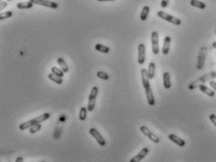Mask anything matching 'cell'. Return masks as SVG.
<instances>
[{"instance_id": "2e32d148", "label": "cell", "mask_w": 216, "mask_h": 162, "mask_svg": "<svg viewBox=\"0 0 216 162\" xmlns=\"http://www.w3.org/2000/svg\"><path fill=\"white\" fill-rule=\"evenodd\" d=\"M163 87L165 89H170L171 81H170V75L168 72H164L163 74Z\"/></svg>"}, {"instance_id": "5bb4252c", "label": "cell", "mask_w": 216, "mask_h": 162, "mask_svg": "<svg viewBox=\"0 0 216 162\" xmlns=\"http://www.w3.org/2000/svg\"><path fill=\"white\" fill-rule=\"evenodd\" d=\"M145 92H146V97H147L149 105L154 106L155 105V99H154V96H153V92L151 90V87H149L148 89H146Z\"/></svg>"}, {"instance_id": "ac0fdd59", "label": "cell", "mask_w": 216, "mask_h": 162, "mask_svg": "<svg viewBox=\"0 0 216 162\" xmlns=\"http://www.w3.org/2000/svg\"><path fill=\"white\" fill-rule=\"evenodd\" d=\"M33 3L31 1H27V2H20L16 5V8L19 10H28L31 9L33 7Z\"/></svg>"}, {"instance_id": "f35d334b", "label": "cell", "mask_w": 216, "mask_h": 162, "mask_svg": "<svg viewBox=\"0 0 216 162\" xmlns=\"http://www.w3.org/2000/svg\"><path fill=\"white\" fill-rule=\"evenodd\" d=\"M39 162H45V161H39Z\"/></svg>"}, {"instance_id": "83f0119b", "label": "cell", "mask_w": 216, "mask_h": 162, "mask_svg": "<svg viewBox=\"0 0 216 162\" xmlns=\"http://www.w3.org/2000/svg\"><path fill=\"white\" fill-rule=\"evenodd\" d=\"M40 129H41L40 124H35L29 129V132H30V134H34V133L38 132L39 130H40Z\"/></svg>"}, {"instance_id": "f1b7e54d", "label": "cell", "mask_w": 216, "mask_h": 162, "mask_svg": "<svg viewBox=\"0 0 216 162\" xmlns=\"http://www.w3.org/2000/svg\"><path fill=\"white\" fill-rule=\"evenodd\" d=\"M12 11H5V12H1V14H0V20L3 21V20H6L8 18H11L12 16Z\"/></svg>"}, {"instance_id": "d6a6232c", "label": "cell", "mask_w": 216, "mask_h": 162, "mask_svg": "<svg viewBox=\"0 0 216 162\" xmlns=\"http://www.w3.org/2000/svg\"><path fill=\"white\" fill-rule=\"evenodd\" d=\"M209 86L216 92V82H213V81L211 80V81H209Z\"/></svg>"}, {"instance_id": "8d00e7d4", "label": "cell", "mask_w": 216, "mask_h": 162, "mask_svg": "<svg viewBox=\"0 0 216 162\" xmlns=\"http://www.w3.org/2000/svg\"><path fill=\"white\" fill-rule=\"evenodd\" d=\"M212 47H213V48H215V49H216V42H213V43H212Z\"/></svg>"}, {"instance_id": "d6986e66", "label": "cell", "mask_w": 216, "mask_h": 162, "mask_svg": "<svg viewBox=\"0 0 216 162\" xmlns=\"http://www.w3.org/2000/svg\"><path fill=\"white\" fill-rule=\"evenodd\" d=\"M57 64L59 65L60 68L63 70V72H64V73L69 72V67H68L67 63L65 62V60H64L62 57H58V58H57Z\"/></svg>"}, {"instance_id": "d590c367", "label": "cell", "mask_w": 216, "mask_h": 162, "mask_svg": "<svg viewBox=\"0 0 216 162\" xmlns=\"http://www.w3.org/2000/svg\"><path fill=\"white\" fill-rule=\"evenodd\" d=\"M99 2H110V1H115V0H97Z\"/></svg>"}, {"instance_id": "1f68e13d", "label": "cell", "mask_w": 216, "mask_h": 162, "mask_svg": "<svg viewBox=\"0 0 216 162\" xmlns=\"http://www.w3.org/2000/svg\"><path fill=\"white\" fill-rule=\"evenodd\" d=\"M8 6V1H1V4H0V11H3L4 9H6Z\"/></svg>"}, {"instance_id": "8fae6325", "label": "cell", "mask_w": 216, "mask_h": 162, "mask_svg": "<svg viewBox=\"0 0 216 162\" xmlns=\"http://www.w3.org/2000/svg\"><path fill=\"white\" fill-rule=\"evenodd\" d=\"M149 148L148 147H144L136 156H134L131 160H130V162H140L142 159H144L147 155L149 154Z\"/></svg>"}, {"instance_id": "ffe728a7", "label": "cell", "mask_w": 216, "mask_h": 162, "mask_svg": "<svg viewBox=\"0 0 216 162\" xmlns=\"http://www.w3.org/2000/svg\"><path fill=\"white\" fill-rule=\"evenodd\" d=\"M48 78L51 81H53L54 83H56L57 85H62V83H63L62 78L59 77V76H57V75H56V74H54L53 72H51V73L48 74Z\"/></svg>"}, {"instance_id": "ab89813d", "label": "cell", "mask_w": 216, "mask_h": 162, "mask_svg": "<svg viewBox=\"0 0 216 162\" xmlns=\"http://www.w3.org/2000/svg\"><path fill=\"white\" fill-rule=\"evenodd\" d=\"M215 34H216V30H215Z\"/></svg>"}, {"instance_id": "d4e9b609", "label": "cell", "mask_w": 216, "mask_h": 162, "mask_svg": "<svg viewBox=\"0 0 216 162\" xmlns=\"http://www.w3.org/2000/svg\"><path fill=\"white\" fill-rule=\"evenodd\" d=\"M148 73L149 79H153L155 76V64L153 62H150L149 64V68H148Z\"/></svg>"}, {"instance_id": "6da1fadb", "label": "cell", "mask_w": 216, "mask_h": 162, "mask_svg": "<svg viewBox=\"0 0 216 162\" xmlns=\"http://www.w3.org/2000/svg\"><path fill=\"white\" fill-rule=\"evenodd\" d=\"M216 78V71H213V72H210V73H208L202 77H200L199 79L195 80V82H193L190 85H189V89L190 90H194L195 89L196 87H199L201 85H204L206 82H209V81H211L212 79Z\"/></svg>"}, {"instance_id": "e575fe53", "label": "cell", "mask_w": 216, "mask_h": 162, "mask_svg": "<svg viewBox=\"0 0 216 162\" xmlns=\"http://www.w3.org/2000/svg\"><path fill=\"white\" fill-rule=\"evenodd\" d=\"M15 162H24V157L23 156H18L15 160Z\"/></svg>"}, {"instance_id": "7c38bea8", "label": "cell", "mask_w": 216, "mask_h": 162, "mask_svg": "<svg viewBox=\"0 0 216 162\" xmlns=\"http://www.w3.org/2000/svg\"><path fill=\"white\" fill-rule=\"evenodd\" d=\"M168 139L171 141V142H173L174 143H176L178 146H180V147H183L184 145H185V141L184 140H182V138H180L179 136H177V135H175V134H169L168 135Z\"/></svg>"}, {"instance_id": "9c48e42d", "label": "cell", "mask_w": 216, "mask_h": 162, "mask_svg": "<svg viewBox=\"0 0 216 162\" xmlns=\"http://www.w3.org/2000/svg\"><path fill=\"white\" fill-rule=\"evenodd\" d=\"M137 61H138L139 65H143L146 61V47H145V44H143V43H140L138 45Z\"/></svg>"}, {"instance_id": "5b68a950", "label": "cell", "mask_w": 216, "mask_h": 162, "mask_svg": "<svg viewBox=\"0 0 216 162\" xmlns=\"http://www.w3.org/2000/svg\"><path fill=\"white\" fill-rule=\"evenodd\" d=\"M140 131H141L145 136H147L151 142H153L154 143H159V142H160V138H159L157 135H155L153 132H151V131L149 130V129H148L146 126H141V127H140Z\"/></svg>"}, {"instance_id": "4fadbf2b", "label": "cell", "mask_w": 216, "mask_h": 162, "mask_svg": "<svg viewBox=\"0 0 216 162\" xmlns=\"http://www.w3.org/2000/svg\"><path fill=\"white\" fill-rule=\"evenodd\" d=\"M170 43H171V37L169 36H166L163 39V45L162 49V53L163 55H168L170 49Z\"/></svg>"}, {"instance_id": "e0dca14e", "label": "cell", "mask_w": 216, "mask_h": 162, "mask_svg": "<svg viewBox=\"0 0 216 162\" xmlns=\"http://www.w3.org/2000/svg\"><path fill=\"white\" fill-rule=\"evenodd\" d=\"M50 115H51V114H50L49 112H45V113H43V114H41V115H39V116L34 118V121H35L36 124H40V123H42V122H44V121H46L47 119H49V118H50Z\"/></svg>"}, {"instance_id": "44dd1931", "label": "cell", "mask_w": 216, "mask_h": 162, "mask_svg": "<svg viewBox=\"0 0 216 162\" xmlns=\"http://www.w3.org/2000/svg\"><path fill=\"white\" fill-rule=\"evenodd\" d=\"M95 50L100 52V53H103V54H108L110 52V48L108 46L101 44V43H98L95 45Z\"/></svg>"}, {"instance_id": "9a60e30c", "label": "cell", "mask_w": 216, "mask_h": 162, "mask_svg": "<svg viewBox=\"0 0 216 162\" xmlns=\"http://www.w3.org/2000/svg\"><path fill=\"white\" fill-rule=\"evenodd\" d=\"M198 88H199V90H200L202 93L206 94L207 96H209V97H210V98H212V97H214V96H215L214 90H213V89L209 88V87H208L207 85H201Z\"/></svg>"}, {"instance_id": "30bf717a", "label": "cell", "mask_w": 216, "mask_h": 162, "mask_svg": "<svg viewBox=\"0 0 216 162\" xmlns=\"http://www.w3.org/2000/svg\"><path fill=\"white\" fill-rule=\"evenodd\" d=\"M141 78H142V85L144 89H148L149 87H150L149 85V73L148 70L146 68H142L141 69Z\"/></svg>"}, {"instance_id": "7402d4cb", "label": "cell", "mask_w": 216, "mask_h": 162, "mask_svg": "<svg viewBox=\"0 0 216 162\" xmlns=\"http://www.w3.org/2000/svg\"><path fill=\"white\" fill-rule=\"evenodd\" d=\"M36 123H35V121H34V119H32V120H29V121H27V122H25V123H22L20 126H19V129L20 130H25V129H30L33 125H35Z\"/></svg>"}, {"instance_id": "7a4b0ae2", "label": "cell", "mask_w": 216, "mask_h": 162, "mask_svg": "<svg viewBox=\"0 0 216 162\" xmlns=\"http://www.w3.org/2000/svg\"><path fill=\"white\" fill-rule=\"evenodd\" d=\"M157 15H158L161 19L165 20L166 22H169V23H171V24H175V25H181V24H182L181 19H179V18H177V17H174V16H172V15H170V14H167V13L164 12V11H160L157 12Z\"/></svg>"}, {"instance_id": "603a6c76", "label": "cell", "mask_w": 216, "mask_h": 162, "mask_svg": "<svg viewBox=\"0 0 216 162\" xmlns=\"http://www.w3.org/2000/svg\"><path fill=\"white\" fill-rule=\"evenodd\" d=\"M190 4H191V6L195 7V8L200 9V10H205L206 9V4L204 2H202V1H199V0H191Z\"/></svg>"}, {"instance_id": "8992f818", "label": "cell", "mask_w": 216, "mask_h": 162, "mask_svg": "<svg viewBox=\"0 0 216 162\" xmlns=\"http://www.w3.org/2000/svg\"><path fill=\"white\" fill-rule=\"evenodd\" d=\"M33 4H37V5H40L46 8H50V9H57L58 8V4L54 2V1H50V0H29Z\"/></svg>"}, {"instance_id": "f546056e", "label": "cell", "mask_w": 216, "mask_h": 162, "mask_svg": "<svg viewBox=\"0 0 216 162\" xmlns=\"http://www.w3.org/2000/svg\"><path fill=\"white\" fill-rule=\"evenodd\" d=\"M97 77L102 79V80H104V81H107L109 79V75L103 71H98L97 72Z\"/></svg>"}, {"instance_id": "484cf974", "label": "cell", "mask_w": 216, "mask_h": 162, "mask_svg": "<svg viewBox=\"0 0 216 162\" xmlns=\"http://www.w3.org/2000/svg\"><path fill=\"white\" fill-rule=\"evenodd\" d=\"M88 108H85V107H82L80 109V112H79V119L81 121H85L86 119V115H88Z\"/></svg>"}, {"instance_id": "4dcf8cb0", "label": "cell", "mask_w": 216, "mask_h": 162, "mask_svg": "<svg viewBox=\"0 0 216 162\" xmlns=\"http://www.w3.org/2000/svg\"><path fill=\"white\" fill-rule=\"evenodd\" d=\"M209 120L211 121V123L216 127V115L215 114H210L209 115Z\"/></svg>"}, {"instance_id": "836d02e7", "label": "cell", "mask_w": 216, "mask_h": 162, "mask_svg": "<svg viewBox=\"0 0 216 162\" xmlns=\"http://www.w3.org/2000/svg\"><path fill=\"white\" fill-rule=\"evenodd\" d=\"M168 3H169V0H162L161 7H162V8H166V7L168 6Z\"/></svg>"}, {"instance_id": "4316f807", "label": "cell", "mask_w": 216, "mask_h": 162, "mask_svg": "<svg viewBox=\"0 0 216 162\" xmlns=\"http://www.w3.org/2000/svg\"><path fill=\"white\" fill-rule=\"evenodd\" d=\"M51 71H52L54 74H56V75H57V76H59V77H61V78L64 76V72H63V70H62L61 68L53 67V68H51Z\"/></svg>"}, {"instance_id": "52a82bcc", "label": "cell", "mask_w": 216, "mask_h": 162, "mask_svg": "<svg viewBox=\"0 0 216 162\" xmlns=\"http://www.w3.org/2000/svg\"><path fill=\"white\" fill-rule=\"evenodd\" d=\"M206 54H207V47H202L199 51L198 57H197V65L196 68L198 69H202L205 65V59H206Z\"/></svg>"}, {"instance_id": "3957f363", "label": "cell", "mask_w": 216, "mask_h": 162, "mask_svg": "<svg viewBox=\"0 0 216 162\" xmlns=\"http://www.w3.org/2000/svg\"><path fill=\"white\" fill-rule=\"evenodd\" d=\"M99 93V88L97 86L92 87L91 92L90 94L89 97V104H88V110L89 112H93L94 108H95V103H96V99Z\"/></svg>"}, {"instance_id": "cb8c5ba5", "label": "cell", "mask_w": 216, "mask_h": 162, "mask_svg": "<svg viewBox=\"0 0 216 162\" xmlns=\"http://www.w3.org/2000/svg\"><path fill=\"white\" fill-rule=\"evenodd\" d=\"M149 11H150V9H149V6H145V7L142 9V11H141V13H140V20H141V21L144 22V21H146V20L148 19Z\"/></svg>"}, {"instance_id": "277c9868", "label": "cell", "mask_w": 216, "mask_h": 162, "mask_svg": "<svg viewBox=\"0 0 216 162\" xmlns=\"http://www.w3.org/2000/svg\"><path fill=\"white\" fill-rule=\"evenodd\" d=\"M151 48H152V53L154 55H158L160 52V47H159V34L157 31H153L151 33Z\"/></svg>"}, {"instance_id": "ba28073f", "label": "cell", "mask_w": 216, "mask_h": 162, "mask_svg": "<svg viewBox=\"0 0 216 162\" xmlns=\"http://www.w3.org/2000/svg\"><path fill=\"white\" fill-rule=\"evenodd\" d=\"M90 134L96 140V142H97L101 146H105L106 142H105L104 138L100 134V132H99L96 129H90Z\"/></svg>"}, {"instance_id": "74e56055", "label": "cell", "mask_w": 216, "mask_h": 162, "mask_svg": "<svg viewBox=\"0 0 216 162\" xmlns=\"http://www.w3.org/2000/svg\"><path fill=\"white\" fill-rule=\"evenodd\" d=\"M7 1H8V2H11V0H7Z\"/></svg>"}]
</instances>
